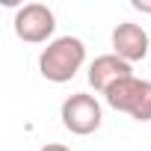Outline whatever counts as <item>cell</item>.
<instances>
[{
  "instance_id": "1",
  "label": "cell",
  "mask_w": 151,
  "mask_h": 151,
  "mask_svg": "<svg viewBox=\"0 0 151 151\" xmlns=\"http://www.w3.org/2000/svg\"><path fill=\"white\" fill-rule=\"evenodd\" d=\"M86 62V45L77 36H59L53 39L42 56H39V71L50 83H68Z\"/></svg>"
},
{
  "instance_id": "2",
  "label": "cell",
  "mask_w": 151,
  "mask_h": 151,
  "mask_svg": "<svg viewBox=\"0 0 151 151\" xmlns=\"http://www.w3.org/2000/svg\"><path fill=\"white\" fill-rule=\"evenodd\" d=\"M104 98L113 110L127 113L136 122H151V80L127 77V80L116 83Z\"/></svg>"
},
{
  "instance_id": "3",
  "label": "cell",
  "mask_w": 151,
  "mask_h": 151,
  "mask_svg": "<svg viewBox=\"0 0 151 151\" xmlns=\"http://www.w3.org/2000/svg\"><path fill=\"white\" fill-rule=\"evenodd\" d=\"M59 119H62V124H65L68 133H74V136H89V133H95V130L101 127V119H104V116H101V104H98L92 95L74 92V95H68V98L62 101Z\"/></svg>"
},
{
  "instance_id": "4",
  "label": "cell",
  "mask_w": 151,
  "mask_h": 151,
  "mask_svg": "<svg viewBox=\"0 0 151 151\" xmlns=\"http://www.w3.org/2000/svg\"><path fill=\"white\" fill-rule=\"evenodd\" d=\"M56 30V18L53 9L45 3H27L15 12V36L27 45H42L53 36ZM50 45V42H47Z\"/></svg>"
},
{
  "instance_id": "5",
  "label": "cell",
  "mask_w": 151,
  "mask_h": 151,
  "mask_svg": "<svg viewBox=\"0 0 151 151\" xmlns=\"http://www.w3.org/2000/svg\"><path fill=\"white\" fill-rule=\"evenodd\" d=\"M113 53L122 56L124 62H139V59H145L151 53V39L139 24L122 21L113 30Z\"/></svg>"
},
{
  "instance_id": "6",
  "label": "cell",
  "mask_w": 151,
  "mask_h": 151,
  "mask_svg": "<svg viewBox=\"0 0 151 151\" xmlns=\"http://www.w3.org/2000/svg\"><path fill=\"white\" fill-rule=\"evenodd\" d=\"M127 77H133V68H130V62H124L116 53H104L89 65V86L101 95H107L116 83H122Z\"/></svg>"
},
{
  "instance_id": "7",
  "label": "cell",
  "mask_w": 151,
  "mask_h": 151,
  "mask_svg": "<svg viewBox=\"0 0 151 151\" xmlns=\"http://www.w3.org/2000/svg\"><path fill=\"white\" fill-rule=\"evenodd\" d=\"M39 151H71L68 145H59V142H50V145H42Z\"/></svg>"
},
{
  "instance_id": "8",
  "label": "cell",
  "mask_w": 151,
  "mask_h": 151,
  "mask_svg": "<svg viewBox=\"0 0 151 151\" xmlns=\"http://www.w3.org/2000/svg\"><path fill=\"white\" fill-rule=\"evenodd\" d=\"M133 9H139V12H151V3H142V0H133Z\"/></svg>"
}]
</instances>
